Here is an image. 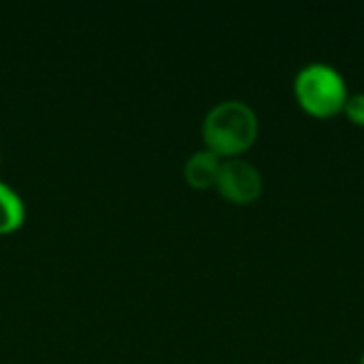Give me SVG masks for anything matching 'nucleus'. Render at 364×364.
I'll return each mask as SVG.
<instances>
[{
    "mask_svg": "<svg viewBox=\"0 0 364 364\" xmlns=\"http://www.w3.org/2000/svg\"><path fill=\"white\" fill-rule=\"evenodd\" d=\"M258 117L243 100H224L209 109L203 122V139L209 151L220 158H237L254 145Z\"/></svg>",
    "mask_w": 364,
    "mask_h": 364,
    "instance_id": "obj_1",
    "label": "nucleus"
},
{
    "mask_svg": "<svg viewBox=\"0 0 364 364\" xmlns=\"http://www.w3.org/2000/svg\"><path fill=\"white\" fill-rule=\"evenodd\" d=\"M294 96L309 115L333 117L343 111L350 94L346 79L335 66L314 62L296 73Z\"/></svg>",
    "mask_w": 364,
    "mask_h": 364,
    "instance_id": "obj_2",
    "label": "nucleus"
},
{
    "mask_svg": "<svg viewBox=\"0 0 364 364\" xmlns=\"http://www.w3.org/2000/svg\"><path fill=\"white\" fill-rule=\"evenodd\" d=\"M215 188L220 190L224 198L237 205H247L260 196L262 177L254 164L241 158H228V160H222Z\"/></svg>",
    "mask_w": 364,
    "mask_h": 364,
    "instance_id": "obj_3",
    "label": "nucleus"
},
{
    "mask_svg": "<svg viewBox=\"0 0 364 364\" xmlns=\"http://www.w3.org/2000/svg\"><path fill=\"white\" fill-rule=\"evenodd\" d=\"M220 166H222V158L215 156L209 149H200L196 154H192L186 162V179L192 188H211L218 181L220 175Z\"/></svg>",
    "mask_w": 364,
    "mask_h": 364,
    "instance_id": "obj_4",
    "label": "nucleus"
},
{
    "mask_svg": "<svg viewBox=\"0 0 364 364\" xmlns=\"http://www.w3.org/2000/svg\"><path fill=\"white\" fill-rule=\"evenodd\" d=\"M26 218V207L21 196L4 181H0V232L15 230Z\"/></svg>",
    "mask_w": 364,
    "mask_h": 364,
    "instance_id": "obj_5",
    "label": "nucleus"
},
{
    "mask_svg": "<svg viewBox=\"0 0 364 364\" xmlns=\"http://www.w3.org/2000/svg\"><path fill=\"white\" fill-rule=\"evenodd\" d=\"M348 119L356 126H364V94L358 92V94H352L348 96L346 100V107H343Z\"/></svg>",
    "mask_w": 364,
    "mask_h": 364,
    "instance_id": "obj_6",
    "label": "nucleus"
},
{
    "mask_svg": "<svg viewBox=\"0 0 364 364\" xmlns=\"http://www.w3.org/2000/svg\"><path fill=\"white\" fill-rule=\"evenodd\" d=\"M360 364H364V354H363V358H360Z\"/></svg>",
    "mask_w": 364,
    "mask_h": 364,
    "instance_id": "obj_7",
    "label": "nucleus"
}]
</instances>
